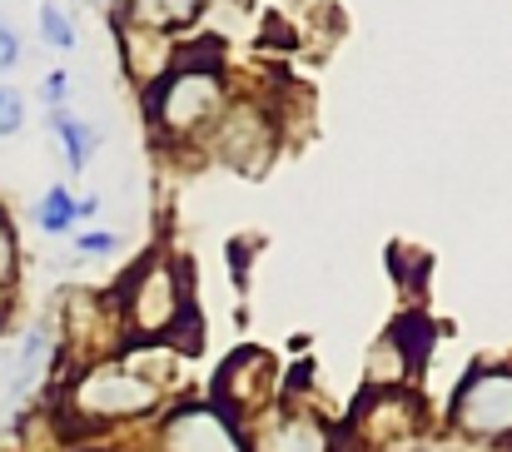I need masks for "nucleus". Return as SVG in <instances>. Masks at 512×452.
<instances>
[{
  "label": "nucleus",
  "mask_w": 512,
  "mask_h": 452,
  "mask_svg": "<svg viewBox=\"0 0 512 452\" xmlns=\"http://www.w3.org/2000/svg\"><path fill=\"white\" fill-rule=\"evenodd\" d=\"M458 423L478 438L512 433V373H473L458 393Z\"/></svg>",
  "instance_id": "nucleus-1"
},
{
  "label": "nucleus",
  "mask_w": 512,
  "mask_h": 452,
  "mask_svg": "<svg viewBox=\"0 0 512 452\" xmlns=\"http://www.w3.org/2000/svg\"><path fill=\"white\" fill-rule=\"evenodd\" d=\"M75 408L95 418H130V413L155 408V388L140 383L130 368H100L75 388Z\"/></svg>",
  "instance_id": "nucleus-2"
},
{
  "label": "nucleus",
  "mask_w": 512,
  "mask_h": 452,
  "mask_svg": "<svg viewBox=\"0 0 512 452\" xmlns=\"http://www.w3.org/2000/svg\"><path fill=\"white\" fill-rule=\"evenodd\" d=\"M165 452H244L234 423L219 408H184L165 428Z\"/></svg>",
  "instance_id": "nucleus-3"
},
{
  "label": "nucleus",
  "mask_w": 512,
  "mask_h": 452,
  "mask_svg": "<svg viewBox=\"0 0 512 452\" xmlns=\"http://www.w3.org/2000/svg\"><path fill=\"white\" fill-rule=\"evenodd\" d=\"M179 313L184 308H179V294H174V279L165 269H150L145 284H140V294H135V323L145 333H165Z\"/></svg>",
  "instance_id": "nucleus-4"
},
{
  "label": "nucleus",
  "mask_w": 512,
  "mask_h": 452,
  "mask_svg": "<svg viewBox=\"0 0 512 452\" xmlns=\"http://www.w3.org/2000/svg\"><path fill=\"white\" fill-rule=\"evenodd\" d=\"M254 452H329V433L314 418H304V413H284V418H274L259 433Z\"/></svg>",
  "instance_id": "nucleus-5"
},
{
  "label": "nucleus",
  "mask_w": 512,
  "mask_h": 452,
  "mask_svg": "<svg viewBox=\"0 0 512 452\" xmlns=\"http://www.w3.org/2000/svg\"><path fill=\"white\" fill-rule=\"evenodd\" d=\"M388 343L398 348V358H403L408 368H418V363L428 358V348H433V323H428L423 313H408V318H398V323H393Z\"/></svg>",
  "instance_id": "nucleus-6"
},
{
  "label": "nucleus",
  "mask_w": 512,
  "mask_h": 452,
  "mask_svg": "<svg viewBox=\"0 0 512 452\" xmlns=\"http://www.w3.org/2000/svg\"><path fill=\"white\" fill-rule=\"evenodd\" d=\"M75 219H80V204L70 199V189H50V194L40 199V229H45V234H65Z\"/></svg>",
  "instance_id": "nucleus-7"
},
{
  "label": "nucleus",
  "mask_w": 512,
  "mask_h": 452,
  "mask_svg": "<svg viewBox=\"0 0 512 452\" xmlns=\"http://www.w3.org/2000/svg\"><path fill=\"white\" fill-rule=\"evenodd\" d=\"M55 130H60V145L70 154V169H85V159L95 150V135L80 120H70V115H55Z\"/></svg>",
  "instance_id": "nucleus-8"
},
{
  "label": "nucleus",
  "mask_w": 512,
  "mask_h": 452,
  "mask_svg": "<svg viewBox=\"0 0 512 452\" xmlns=\"http://www.w3.org/2000/svg\"><path fill=\"white\" fill-rule=\"evenodd\" d=\"M135 15L150 25H174V20H189L194 15V0H135Z\"/></svg>",
  "instance_id": "nucleus-9"
},
{
  "label": "nucleus",
  "mask_w": 512,
  "mask_h": 452,
  "mask_svg": "<svg viewBox=\"0 0 512 452\" xmlns=\"http://www.w3.org/2000/svg\"><path fill=\"white\" fill-rule=\"evenodd\" d=\"M40 30H45V40H50V45H60V50H70V45H75V30H70V20H65L55 5H45V10H40Z\"/></svg>",
  "instance_id": "nucleus-10"
},
{
  "label": "nucleus",
  "mask_w": 512,
  "mask_h": 452,
  "mask_svg": "<svg viewBox=\"0 0 512 452\" xmlns=\"http://www.w3.org/2000/svg\"><path fill=\"white\" fill-rule=\"evenodd\" d=\"M25 125V105H20V95L15 90H5L0 85V135H15Z\"/></svg>",
  "instance_id": "nucleus-11"
},
{
  "label": "nucleus",
  "mask_w": 512,
  "mask_h": 452,
  "mask_svg": "<svg viewBox=\"0 0 512 452\" xmlns=\"http://www.w3.org/2000/svg\"><path fill=\"white\" fill-rule=\"evenodd\" d=\"M15 60H20V40H15V30L0 20V70H10Z\"/></svg>",
  "instance_id": "nucleus-12"
},
{
  "label": "nucleus",
  "mask_w": 512,
  "mask_h": 452,
  "mask_svg": "<svg viewBox=\"0 0 512 452\" xmlns=\"http://www.w3.org/2000/svg\"><path fill=\"white\" fill-rule=\"evenodd\" d=\"M80 249H85V254H110V249H115V234H85Z\"/></svg>",
  "instance_id": "nucleus-13"
},
{
  "label": "nucleus",
  "mask_w": 512,
  "mask_h": 452,
  "mask_svg": "<svg viewBox=\"0 0 512 452\" xmlns=\"http://www.w3.org/2000/svg\"><path fill=\"white\" fill-rule=\"evenodd\" d=\"M45 100H50V105L65 100V75H50V80H45Z\"/></svg>",
  "instance_id": "nucleus-14"
},
{
  "label": "nucleus",
  "mask_w": 512,
  "mask_h": 452,
  "mask_svg": "<svg viewBox=\"0 0 512 452\" xmlns=\"http://www.w3.org/2000/svg\"><path fill=\"white\" fill-rule=\"evenodd\" d=\"M95 5H105V0H95Z\"/></svg>",
  "instance_id": "nucleus-15"
}]
</instances>
